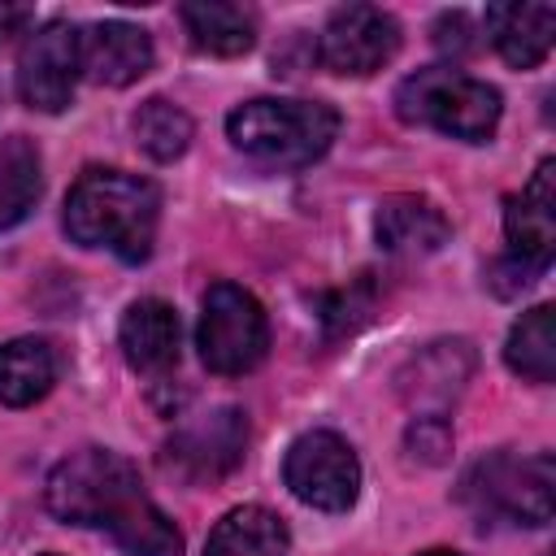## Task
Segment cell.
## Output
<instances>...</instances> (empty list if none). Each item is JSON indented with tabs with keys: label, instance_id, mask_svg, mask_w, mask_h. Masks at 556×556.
Masks as SVG:
<instances>
[{
	"label": "cell",
	"instance_id": "14",
	"mask_svg": "<svg viewBox=\"0 0 556 556\" xmlns=\"http://www.w3.org/2000/svg\"><path fill=\"white\" fill-rule=\"evenodd\" d=\"M122 352L139 374H165L178 365V313L165 300H135L117 326Z\"/></svg>",
	"mask_w": 556,
	"mask_h": 556
},
{
	"label": "cell",
	"instance_id": "22",
	"mask_svg": "<svg viewBox=\"0 0 556 556\" xmlns=\"http://www.w3.org/2000/svg\"><path fill=\"white\" fill-rule=\"evenodd\" d=\"M130 130H135V143L152 161H178L187 152V143H191V117L178 104L161 100V96H152V100L139 104Z\"/></svg>",
	"mask_w": 556,
	"mask_h": 556
},
{
	"label": "cell",
	"instance_id": "19",
	"mask_svg": "<svg viewBox=\"0 0 556 556\" xmlns=\"http://www.w3.org/2000/svg\"><path fill=\"white\" fill-rule=\"evenodd\" d=\"M287 521L261 504H243V508H230L208 543H204V556H287Z\"/></svg>",
	"mask_w": 556,
	"mask_h": 556
},
{
	"label": "cell",
	"instance_id": "27",
	"mask_svg": "<svg viewBox=\"0 0 556 556\" xmlns=\"http://www.w3.org/2000/svg\"><path fill=\"white\" fill-rule=\"evenodd\" d=\"M26 26H30V9H22V4H4V0H0V43L13 39V35H22Z\"/></svg>",
	"mask_w": 556,
	"mask_h": 556
},
{
	"label": "cell",
	"instance_id": "6",
	"mask_svg": "<svg viewBox=\"0 0 556 556\" xmlns=\"http://www.w3.org/2000/svg\"><path fill=\"white\" fill-rule=\"evenodd\" d=\"M552 486H556V465L547 452H534V456L495 452L465 478V495L482 513L508 517L517 526L552 521Z\"/></svg>",
	"mask_w": 556,
	"mask_h": 556
},
{
	"label": "cell",
	"instance_id": "5",
	"mask_svg": "<svg viewBox=\"0 0 556 556\" xmlns=\"http://www.w3.org/2000/svg\"><path fill=\"white\" fill-rule=\"evenodd\" d=\"M195 348L213 374L256 369L269 348V321H265L261 300L235 282H213L204 295V308H200Z\"/></svg>",
	"mask_w": 556,
	"mask_h": 556
},
{
	"label": "cell",
	"instance_id": "4",
	"mask_svg": "<svg viewBox=\"0 0 556 556\" xmlns=\"http://www.w3.org/2000/svg\"><path fill=\"white\" fill-rule=\"evenodd\" d=\"M395 113L408 126H430L465 143H482L500 126V91L452 65H426L395 87Z\"/></svg>",
	"mask_w": 556,
	"mask_h": 556
},
{
	"label": "cell",
	"instance_id": "12",
	"mask_svg": "<svg viewBox=\"0 0 556 556\" xmlns=\"http://www.w3.org/2000/svg\"><path fill=\"white\" fill-rule=\"evenodd\" d=\"M78 70L100 87H130L152 70V35L130 22H96L78 35Z\"/></svg>",
	"mask_w": 556,
	"mask_h": 556
},
{
	"label": "cell",
	"instance_id": "1",
	"mask_svg": "<svg viewBox=\"0 0 556 556\" xmlns=\"http://www.w3.org/2000/svg\"><path fill=\"white\" fill-rule=\"evenodd\" d=\"M161 222L156 182L126 169H83L65 195V230L83 248H104L130 265L152 256Z\"/></svg>",
	"mask_w": 556,
	"mask_h": 556
},
{
	"label": "cell",
	"instance_id": "26",
	"mask_svg": "<svg viewBox=\"0 0 556 556\" xmlns=\"http://www.w3.org/2000/svg\"><path fill=\"white\" fill-rule=\"evenodd\" d=\"M539 274H543V269H534V265H526V261L508 256V261H500V265L491 269V287H495L500 295H517V291H526Z\"/></svg>",
	"mask_w": 556,
	"mask_h": 556
},
{
	"label": "cell",
	"instance_id": "7",
	"mask_svg": "<svg viewBox=\"0 0 556 556\" xmlns=\"http://www.w3.org/2000/svg\"><path fill=\"white\" fill-rule=\"evenodd\" d=\"M282 478L291 495L321 513H343L356 504L361 491V460L348 439L334 430H308L287 447Z\"/></svg>",
	"mask_w": 556,
	"mask_h": 556
},
{
	"label": "cell",
	"instance_id": "13",
	"mask_svg": "<svg viewBox=\"0 0 556 556\" xmlns=\"http://www.w3.org/2000/svg\"><path fill=\"white\" fill-rule=\"evenodd\" d=\"M374 230H378V243L395 256H426V252H439L452 235L443 208L426 195H387L374 213Z\"/></svg>",
	"mask_w": 556,
	"mask_h": 556
},
{
	"label": "cell",
	"instance_id": "20",
	"mask_svg": "<svg viewBox=\"0 0 556 556\" xmlns=\"http://www.w3.org/2000/svg\"><path fill=\"white\" fill-rule=\"evenodd\" d=\"M43 191V165L39 148L26 135L0 139V230L17 226Z\"/></svg>",
	"mask_w": 556,
	"mask_h": 556
},
{
	"label": "cell",
	"instance_id": "15",
	"mask_svg": "<svg viewBox=\"0 0 556 556\" xmlns=\"http://www.w3.org/2000/svg\"><path fill=\"white\" fill-rule=\"evenodd\" d=\"M486 35L508 65L534 70L552 52L556 9L552 4H491L486 9Z\"/></svg>",
	"mask_w": 556,
	"mask_h": 556
},
{
	"label": "cell",
	"instance_id": "2",
	"mask_svg": "<svg viewBox=\"0 0 556 556\" xmlns=\"http://www.w3.org/2000/svg\"><path fill=\"white\" fill-rule=\"evenodd\" d=\"M230 143L261 169H304L339 135V113L321 100H248L226 117Z\"/></svg>",
	"mask_w": 556,
	"mask_h": 556
},
{
	"label": "cell",
	"instance_id": "25",
	"mask_svg": "<svg viewBox=\"0 0 556 556\" xmlns=\"http://www.w3.org/2000/svg\"><path fill=\"white\" fill-rule=\"evenodd\" d=\"M473 43H478V35H473V22H469L465 13H443V17L434 22V48H439V52L465 56Z\"/></svg>",
	"mask_w": 556,
	"mask_h": 556
},
{
	"label": "cell",
	"instance_id": "17",
	"mask_svg": "<svg viewBox=\"0 0 556 556\" xmlns=\"http://www.w3.org/2000/svg\"><path fill=\"white\" fill-rule=\"evenodd\" d=\"M56 348L48 339H9L0 343V404L4 408H26L35 400H43L56 382Z\"/></svg>",
	"mask_w": 556,
	"mask_h": 556
},
{
	"label": "cell",
	"instance_id": "16",
	"mask_svg": "<svg viewBox=\"0 0 556 556\" xmlns=\"http://www.w3.org/2000/svg\"><path fill=\"white\" fill-rule=\"evenodd\" d=\"M473 369V352L465 339H443L430 343L426 352H417L408 361V369L400 374V395L408 404H426V408H443L469 378Z\"/></svg>",
	"mask_w": 556,
	"mask_h": 556
},
{
	"label": "cell",
	"instance_id": "10",
	"mask_svg": "<svg viewBox=\"0 0 556 556\" xmlns=\"http://www.w3.org/2000/svg\"><path fill=\"white\" fill-rule=\"evenodd\" d=\"M78 30L65 22H43L26 35L17 52V96L26 109L61 113L78 83Z\"/></svg>",
	"mask_w": 556,
	"mask_h": 556
},
{
	"label": "cell",
	"instance_id": "9",
	"mask_svg": "<svg viewBox=\"0 0 556 556\" xmlns=\"http://www.w3.org/2000/svg\"><path fill=\"white\" fill-rule=\"evenodd\" d=\"M248 447V421L239 408H213L174 430L165 443V469L182 482H217L226 478Z\"/></svg>",
	"mask_w": 556,
	"mask_h": 556
},
{
	"label": "cell",
	"instance_id": "24",
	"mask_svg": "<svg viewBox=\"0 0 556 556\" xmlns=\"http://www.w3.org/2000/svg\"><path fill=\"white\" fill-rule=\"evenodd\" d=\"M408 452H413L421 465H443L447 452H452V426H447L439 413H421V417L408 426Z\"/></svg>",
	"mask_w": 556,
	"mask_h": 556
},
{
	"label": "cell",
	"instance_id": "18",
	"mask_svg": "<svg viewBox=\"0 0 556 556\" xmlns=\"http://www.w3.org/2000/svg\"><path fill=\"white\" fill-rule=\"evenodd\" d=\"M191 43L208 56H243L256 43V13L230 0H191L178 9Z\"/></svg>",
	"mask_w": 556,
	"mask_h": 556
},
{
	"label": "cell",
	"instance_id": "21",
	"mask_svg": "<svg viewBox=\"0 0 556 556\" xmlns=\"http://www.w3.org/2000/svg\"><path fill=\"white\" fill-rule=\"evenodd\" d=\"M504 361L513 374H521L530 382L556 378V308L552 304H534L530 313L517 317V326L508 330V343H504Z\"/></svg>",
	"mask_w": 556,
	"mask_h": 556
},
{
	"label": "cell",
	"instance_id": "8",
	"mask_svg": "<svg viewBox=\"0 0 556 556\" xmlns=\"http://www.w3.org/2000/svg\"><path fill=\"white\" fill-rule=\"evenodd\" d=\"M400 48V22L374 4H343L326 17V30L317 35V56L330 74L365 78L382 70Z\"/></svg>",
	"mask_w": 556,
	"mask_h": 556
},
{
	"label": "cell",
	"instance_id": "3",
	"mask_svg": "<svg viewBox=\"0 0 556 556\" xmlns=\"http://www.w3.org/2000/svg\"><path fill=\"white\" fill-rule=\"evenodd\" d=\"M43 500H48V513L65 526L113 530L148 495H143L139 469L126 456H117L109 447H78L48 473Z\"/></svg>",
	"mask_w": 556,
	"mask_h": 556
},
{
	"label": "cell",
	"instance_id": "29",
	"mask_svg": "<svg viewBox=\"0 0 556 556\" xmlns=\"http://www.w3.org/2000/svg\"><path fill=\"white\" fill-rule=\"evenodd\" d=\"M43 556H56V552H43Z\"/></svg>",
	"mask_w": 556,
	"mask_h": 556
},
{
	"label": "cell",
	"instance_id": "23",
	"mask_svg": "<svg viewBox=\"0 0 556 556\" xmlns=\"http://www.w3.org/2000/svg\"><path fill=\"white\" fill-rule=\"evenodd\" d=\"M113 543L130 556H182V534L178 526L152 504V500H139L113 530Z\"/></svg>",
	"mask_w": 556,
	"mask_h": 556
},
{
	"label": "cell",
	"instance_id": "11",
	"mask_svg": "<svg viewBox=\"0 0 556 556\" xmlns=\"http://www.w3.org/2000/svg\"><path fill=\"white\" fill-rule=\"evenodd\" d=\"M504 235L513 243V256L547 269L556 252V161H543L534 178L521 187V195L504 200Z\"/></svg>",
	"mask_w": 556,
	"mask_h": 556
},
{
	"label": "cell",
	"instance_id": "28",
	"mask_svg": "<svg viewBox=\"0 0 556 556\" xmlns=\"http://www.w3.org/2000/svg\"><path fill=\"white\" fill-rule=\"evenodd\" d=\"M421 556H460V552H447V547H434V552H421Z\"/></svg>",
	"mask_w": 556,
	"mask_h": 556
}]
</instances>
